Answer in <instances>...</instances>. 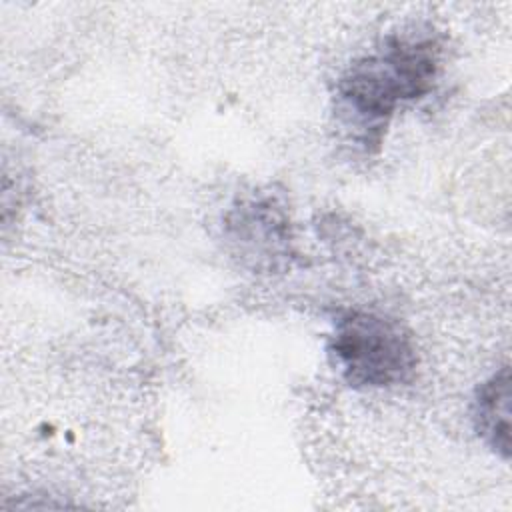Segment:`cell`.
I'll return each mask as SVG.
<instances>
[{"mask_svg":"<svg viewBox=\"0 0 512 512\" xmlns=\"http://www.w3.org/2000/svg\"><path fill=\"white\" fill-rule=\"evenodd\" d=\"M436 74L428 42H396L384 54L356 64L340 84L344 102L362 118L382 120L400 100L424 94Z\"/></svg>","mask_w":512,"mask_h":512,"instance_id":"cell-1","label":"cell"},{"mask_svg":"<svg viewBox=\"0 0 512 512\" xmlns=\"http://www.w3.org/2000/svg\"><path fill=\"white\" fill-rule=\"evenodd\" d=\"M346 380L354 386H390L404 382L414 368L408 336L394 322L372 314L344 316L332 340Z\"/></svg>","mask_w":512,"mask_h":512,"instance_id":"cell-2","label":"cell"},{"mask_svg":"<svg viewBox=\"0 0 512 512\" xmlns=\"http://www.w3.org/2000/svg\"><path fill=\"white\" fill-rule=\"evenodd\" d=\"M478 430L484 440L502 456H510V370L504 366L478 392Z\"/></svg>","mask_w":512,"mask_h":512,"instance_id":"cell-3","label":"cell"}]
</instances>
